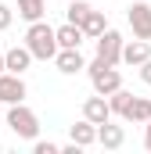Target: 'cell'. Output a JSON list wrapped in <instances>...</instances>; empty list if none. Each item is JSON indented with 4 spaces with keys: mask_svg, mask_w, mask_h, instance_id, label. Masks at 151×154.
I'll use <instances>...</instances> for the list:
<instances>
[{
    "mask_svg": "<svg viewBox=\"0 0 151 154\" xmlns=\"http://www.w3.org/2000/svg\"><path fill=\"white\" fill-rule=\"evenodd\" d=\"M25 47L33 50L36 61H54L58 50H61V43H58V29L47 25L43 18H40V22H29V29H25Z\"/></svg>",
    "mask_w": 151,
    "mask_h": 154,
    "instance_id": "cell-1",
    "label": "cell"
},
{
    "mask_svg": "<svg viewBox=\"0 0 151 154\" xmlns=\"http://www.w3.org/2000/svg\"><path fill=\"white\" fill-rule=\"evenodd\" d=\"M86 75H90V86H94V93H101V97H112L115 90L122 86V75H119V68L108 65L104 57H94V61H86Z\"/></svg>",
    "mask_w": 151,
    "mask_h": 154,
    "instance_id": "cell-2",
    "label": "cell"
},
{
    "mask_svg": "<svg viewBox=\"0 0 151 154\" xmlns=\"http://www.w3.org/2000/svg\"><path fill=\"white\" fill-rule=\"evenodd\" d=\"M7 125H11V133L22 136V140H36L40 136V118H36L33 108H25V100H22V104H7Z\"/></svg>",
    "mask_w": 151,
    "mask_h": 154,
    "instance_id": "cell-3",
    "label": "cell"
},
{
    "mask_svg": "<svg viewBox=\"0 0 151 154\" xmlns=\"http://www.w3.org/2000/svg\"><path fill=\"white\" fill-rule=\"evenodd\" d=\"M126 22H130L137 39H151V4H144V0L130 4L126 7Z\"/></svg>",
    "mask_w": 151,
    "mask_h": 154,
    "instance_id": "cell-4",
    "label": "cell"
},
{
    "mask_svg": "<svg viewBox=\"0 0 151 154\" xmlns=\"http://www.w3.org/2000/svg\"><path fill=\"white\" fill-rule=\"evenodd\" d=\"M94 43H97V57H104L108 65H119V61H122V47H126L122 32H115V29H104V32L94 39Z\"/></svg>",
    "mask_w": 151,
    "mask_h": 154,
    "instance_id": "cell-5",
    "label": "cell"
},
{
    "mask_svg": "<svg viewBox=\"0 0 151 154\" xmlns=\"http://www.w3.org/2000/svg\"><path fill=\"white\" fill-rule=\"evenodd\" d=\"M25 97H29V86L22 75H14V72L0 75V104H22Z\"/></svg>",
    "mask_w": 151,
    "mask_h": 154,
    "instance_id": "cell-6",
    "label": "cell"
},
{
    "mask_svg": "<svg viewBox=\"0 0 151 154\" xmlns=\"http://www.w3.org/2000/svg\"><path fill=\"white\" fill-rule=\"evenodd\" d=\"M112 104H108V97H101V93H94V97H86L83 100V118H90L94 125H104V122H112Z\"/></svg>",
    "mask_w": 151,
    "mask_h": 154,
    "instance_id": "cell-7",
    "label": "cell"
},
{
    "mask_svg": "<svg viewBox=\"0 0 151 154\" xmlns=\"http://www.w3.org/2000/svg\"><path fill=\"white\" fill-rule=\"evenodd\" d=\"M54 65H58V72H61V75L86 72V57L79 54V47H61V50H58V57H54Z\"/></svg>",
    "mask_w": 151,
    "mask_h": 154,
    "instance_id": "cell-8",
    "label": "cell"
},
{
    "mask_svg": "<svg viewBox=\"0 0 151 154\" xmlns=\"http://www.w3.org/2000/svg\"><path fill=\"white\" fill-rule=\"evenodd\" d=\"M148 57H151V39H130L122 47V65H130V68H140Z\"/></svg>",
    "mask_w": 151,
    "mask_h": 154,
    "instance_id": "cell-9",
    "label": "cell"
},
{
    "mask_svg": "<svg viewBox=\"0 0 151 154\" xmlns=\"http://www.w3.org/2000/svg\"><path fill=\"white\" fill-rule=\"evenodd\" d=\"M97 143H101L104 151H119V147L126 143V129H122V125H115V122L97 125Z\"/></svg>",
    "mask_w": 151,
    "mask_h": 154,
    "instance_id": "cell-10",
    "label": "cell"
},
{
    "mask_svg": "<svg viewBox=\"0 0 151 154\" xmlns=\"http://www.w3.org/2000/svg\"><path fill=\"white\" fill-rule=\"evenodd\" d=\"M4 57H7V72H14V75H25V72H29V65L36 61V57H33V50H29L25 43H22V47H11Z\"/></svg>",
    "mask_w": 151,
    "mask_h": 154,
    "instance_id": "cell-11",
    "label": "cell"
},
{
    "mask_svg": "<svg viewBox=\"0 0 151 154\" xmlns=\"http://www.w3.org/2000/svg\"><path fill=\"white\" fill-rule=\"evenodd\" d=\"M69 140H72V143H79V147H90V143H97V125H94L90 118L76 122V125H69Z\"/></svg>",
    "mask_w": 151,
    "mask_h": 154,
    "instance_id": "cell-12",
    "label": "cell"
},
{
    "mask_svg": "<svg viewBox=\"0 0 151 154\" xmlns=\"http://www.w3.org/2000/svg\"><path fill=\"white\" fill-rule=\"evenodd\" d=\"M83 32H86V39H97L104 29H108V18H104V11H90L86 18H83V25H79Z\"/></svg>",
    "mask_w": 151,
    "mask_h": 154,
    "instance_id": "cell-13",
    "label": "cell"
},
{
    "mask_svg": "<svg viewBox=\"0 0 151 154\" xmlns=\"http://www.w3.org/2000/svg\"><path fill=\"white\" fill-rule=\"evenodd\" d=\"M126 122H133V125H144V122H151V97H133V108H130Z\"/></svg>",
    "mask_w": 151,
    "mask_h": 154,
    "instance_id": "cell-14",
    "label": "cell"
},
{
    "mask_svg": "<svg viewBox=\"0 0 151 154\" xmlns=\"http://www.w3.org/2000/svg\"><path fill=\"white\" fill-rule=\"evenodd\" d=\"M43 14H47V0H18V18L40 22Z\"/></svg>",
    "mask_w": 151,
    "mask_h": 154,
    "instance_id": "cell-15",
    "label": "cell"
},
{
    "mask_svg": "<svg viewBox=\"0 0 151 154\" xmlns=\"http://www.w3.org/2000/svg\"><path fill=\"white\" fill-rule=\"evenodd\" d=\"M108 104H112V111H115L119 118H126V115H130V108H133V93L119 86V90H115L112 97H108Z\"/></svg>",
    "mask_w": 151,
    "mask_h": 154,
    "instance_id": "cell-16",
    "label": "cell"
},
{
    "mask_svg": "<svg viewBox=\"0 0 151 154\" xmlns=\"http://www.w3.org/2000/svg\"><path fill=\"white\" fill-rule=\"evenodd\" d=\"M83 39H86V32H83L79 25H72V22H65V25L58 29V43H61V47H79Z\"/></svg>",
    "mask_w": 151,
    "mask_h": 154,
    "instance_id": "cell-17",
    "label": "cell"
},
{
    "mask_svg": "<svg viewBox=\"0 0 151 154\" xmlns=\"http://www.w3.org/2000/svg\"><path fill=\"white\" fill-rule=\"evenodd\" d=\"M90 11H94V7H90L86 0H72V4H69V22H72V25H83V18H86Z\"/></svg>",
    "mask_w": 151,
    "mask_h": 154,
    "instance_id": "cell-18",
    "label": "cell"
},
{
    "mask_svg": "<svg viewBox=\"0 0 151 154\" xmlns=\"http://www.w3.org/2000/svg\"><path fill=\"white\" fill-rule=\"evenodd\" d=\"M33 151L36 154H58V151H65V147L54 143V140H33Z\"/></svg>",
    "mask_w": 151,
    "mask_h": 154,
    "instance_id": "cell-19",
    "label": "cell"
},
{
    "mask_svg": "<svg viewBox=\"0 0 151 154\" xmlns=\"http://www.w3.org/2000/svg\"><path fill=\"white\" fill-rule=\"evenodd\" d=\"M11 22H14V11H11L7 4H0V32H4V29H11Z\"/></svg>",
    "mask_w": 151,
    "mask_h": 154,
    "instance_id": "cell-20",
    "label": "cell"
},
{
    "mask_svg": "<svg viewBox=\"0 0 151 154\" xmlns=\"http://www.w3.org/2000/svg\"><path fill=\"white\" fill-rule=\"evenodd\" d=\"M140 79H144V82H148V86H151V57H148V61H144V65H140Z\"/></svg>",
    "mask_w": 151,
    "mask_h": 154,
    "instance_id": "cell-21",
    "label": "cell"
},
{
    "mask_svg": "<svg viewBox=\"0 0 151 154\" xmlns=\"http://www.w3.org/2000/svg\"><path fill=\"white\" fill-rule=\"evenodd\" d=\"M144 151H151V122H144Z\"/></svg>",
    "mask_w": 151,
    "mask_h": 154,
    "instance_id": "cell-22",
    "label": "cell"
},
{
    "mask_svg": "<svg viewBox=\"0 0 151 154\" xmlns=\"http://www.w3.org/2000/svg\"><path fill=\"white\" fill-rule=\"evenodd\" d=\"M4 72H7V57L0 54V75H4Z\"/></svg>",
    "mask_w": 151,
    "mask_h": 154,
    "instance_id": "cell-23",
    "label": "cell"
}]
</instances>
